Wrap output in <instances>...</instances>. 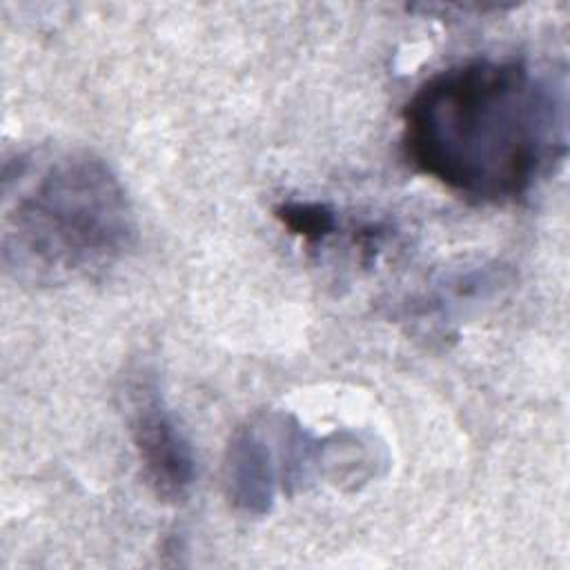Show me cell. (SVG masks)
I'll list each match as a JSON object with an SVG mask.
<instances>
[{"mask_svg":"<svg viewBox=\"0 0 570 570\" xmlns=\"http://www.w3.org/2000/svg\"><path fill=\"white\" fill-rule=\"evenodd\" d=\"M401 122L419 174L479 203H510L566 158V80L521 58L463 60L425 78Z\"/></svg>","mask_w":570,"mask_h":570,"instance_id":"cell-1","label":"cell"},{"mask_svg":"<svg viewBox=\"0 0 570 570\" xmlns=\"http://www.w3.org/2000/svg\"><path fill=\"white\" fill-rule=\"evenodd\" d=\"M129 432L149 490L165 503L187 499L196 459L183 428L165 405L156 383L140 379L129 390Z\"/></svg>","mask_w":570,"mask_h":570,"instance_id":"cell-3","label":"cell"},{"mask_svg":"<svg viewBox=\"0 0 570 570\" xmlns=\"http://www.w3.org/2000/svg\"><path fill=\"white\" fill-rule=\"evenodd\" d=\"M385 461L383 448L372 436L341 430L321 441L318 474H325L336 485L350 483V488H358L376 476V468Z\"/></svg>","mask_w":570,"mask_h":570,"instance_id":"cell-5","label":"cell"},{"mask_svg":"<svg viewBox=\"0 0 570 570\" xmlns=\"http://www.w3.org/2000/svg\"><path fill=\"white\" fill-rule=\"evenodd\" d=\"M223 490L229 505L245 517H265L285 490V465L276 412L238 425L223 456Z\"/></svg>","mask_w":570,"mask_h":570,"instance_id":"cell-4","label":"cell"},{"mask_svg":"<svg viewBox=\"0 0 570 570\" xmlns=\"http://www.w3.org/2000/svg\"><path fill=\"white\" fill-rule=\"evenodd\" d=\"M274 216L281 220V225L289 234L303 238L309 245L323 243L338 227L334 209L330 205H325V203H314V200H287V203H281L274 209Z\"/></svg>","mask_w":570,"mask_h":570,"instance_id":"cell-6","label":"cell"},{"mask_svg":"<svg viewBox=\"0 0 570 570\" xmlns=\"http://www.w3.org/2000/svg\"><path fill=\"white\" fill-rule=\"evenodd\" d=\"M129 196L105 158L33 147L2 167V265L18 281L62 285L109 272L134 245Z\"/></svg>","mask_w":570,"mask_h":570,"instance_id":"cell-2","label":"cell"}]
</instances>
